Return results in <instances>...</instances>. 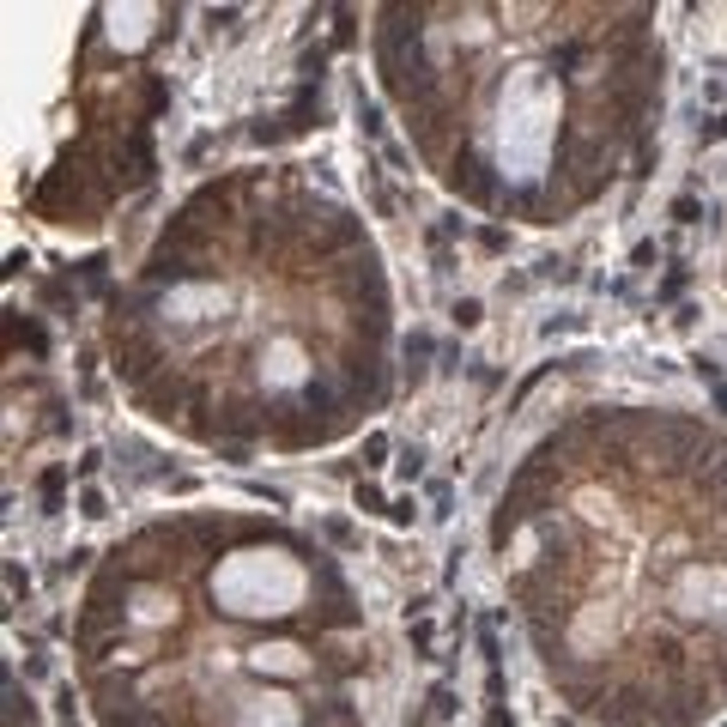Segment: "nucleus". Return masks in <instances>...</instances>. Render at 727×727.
Instances as JSON below:
<instances>
[{"label": "nucleus", "instance_id": "nucleus-1", "mask_svg": "<svg viewBox=\"0 0 727 727\" xmlns=\"http://www.w3.org/2000/svg\"><path fill=\"white\" fill-rule=\"evenodd\" d=\"M128 413L218 461L352 443L394 400L400 297L376 231L310 164L201 176L104 304Z\"/></svg>", "mask_w": 727, "mask_h": 727}, {"label": "nucleus", "instance_id": "nucleus-2", "mask_svg": "<svg viewBox=\"0 0 727 727\" xmlns=\"http://www.w3.org/2000/svg\"><path fill=\"white\" fill-rule=\"evenodd\" d=\"M485 546L576 722L727 715V424L667 400L570 407L497 485Z\"/></svg>", "mask_w": 727, "mask_h": 727}, {"label": "nucleus", "instance_id": "nucleus-3", "mask_svg": "<svg viewBox=\"0 0 727 727\" xmlns=\"http://www.w3.org/2000/svg\"><path fill=\"white\" fill-rule=\"evenodd\" d=\"M91 727H370L382 624L304 521L176 503L91 557L67 619Z\"/></svg>", "mask_w": 727, "mask_h": 727}, {"label": "nucleus", "instance_id": "nucleus-4", "mask_svg": "<svg viewBox=\"0 0 727 727\" xmlns=\"http://www.w3.org/2000/svg\"><path fill=\"white\" fill-rule=\"evenodd\" d=\"M370 73L418 170L516 231L606 207L667 115L660 12L636 0L376 6Z\"/></svg>", "mask_w": 727, "mask_h": 727}, {"label": "nucleus", "instance_id": "nucleus-5", "mask_svg": "<svg viewBox=\"0 0 727 727\" xmlns=\"http://www.w3.org/2000/svg\"><path fill=\"white\" fill-rule=\"evenodd\" d=\"M176 31V6H85L67 79L43 115V152L19 176L36 231L98 237L158 182Z\"/></svg>", "mask_w": 727, "mask_h": 727}, {"label": "nucleus", "instance_id": "nucleus-6", "mask_svg": "<svg viewBox=\"0 0 727 727\" xmlns=\"http://www.w3.org/2000/svg\"><path fill=\"white\" fill-rule=\"evenodd\" d=\"M6 727H36L31 697L19 691V679H12V673H6Z\"/></svg>", "mask_w": 727, "mask_h": 727}, {"label": "nucleus", "instance_id": "nucleus-7", "mask_svg": "<svg viewBox=\"0 0 727 727\" xmlns=\"http://www.w3.org/2000/svg\"><path fill=\"white\" fill-rule=\"evenodd\" d=\"M722 273H727V249H722Z\"/></svg>", "mask_w": 727, "mask_h": 727}]
</instances>
